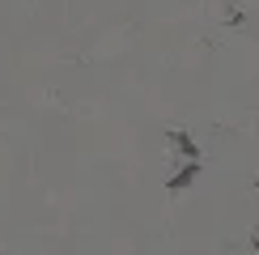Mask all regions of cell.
<instances>
[{"instance_id": "2", "label": "cell", "mask_w": 259, "mask_h": 255, "mask_svg": "<svg viewBox=\"0 0 259 255\" xmlns=\"http://www.w3.org/2000/svg\"><path fill=\"white\" fill-rule=\"evenodd\" d=\"M170 141H175V149H183V153H191V157H196V141H191L187 132H170Z\"/></svg>"}, {"instance_id": "1", "label": "cell", "mask_w": 259, "mask_h": 255, "mask_svg": "<svg viewBox=\"0 0 259 255\" xmlns=\"http://www.w3.org/2000/svg\"><path fill=\"white\" fill-rule=\"evenodd\" d=\"M196 175H200V162H187V166H183V175H175V179H170V191L187 187V183H191V179H196Z\"/></svg>"}]
</instances>
